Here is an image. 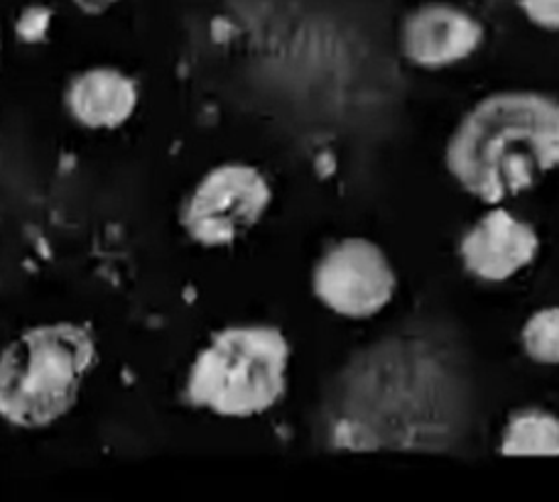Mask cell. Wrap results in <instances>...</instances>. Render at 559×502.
I'll use <instances>...</instances> for the list:
<instances>
[{"label": "cell", "mask_w": 559, "mask_h": 502, "mask_svg": "<svg viewBox=\"0 0 559 502\" xmlns=\"http://www.w3.org/2000/svg\"><path fill=\"white\" fill-rule=\"evenodd\" d=\"M523 348L535 363L559 366V307L535 311L523 326Z\"/></svg>", "instance_id": "30bf717a"}, {"label": "cell", "mask_w": 559, "mask_h": 502, "mask_svg": "<svg viewBox=\"0 0 559 502\" xmlns=\"http://www.w3.org/2000/svg\"><path fill=\"white\" fill-rule=\"evenodd\" d=\"M447 167L464 192L491 206L527 192L559 167V100L535 92L478 100L449 140Z\"/></svg>", "instance_id": "6da1fadb"}, {"label": "cell", "mask_w": 559, "mask_h": 502, "mask_svg": "<svg viewBox=\"0 0 559 502\" xmlns=\"http://www.w3.org/2000/svg\"><path fill=\"white\" fill-rule=\"evenodd\" d=\"M525 17L543 29H559V0H518Z\"/></svg>", "instance_id": "7c38bea8"}, {"label": "cell", "mask_w": 559, "mask_h": 502, "mask_svg": "<svg viewBox=\"0 0 559 502\" xmlns=\"http://www.w3.org/2000/svg\"><path fill=\"white\" fill-rule=\"evenodd\" d=\"M537 250V230L527 220L515 218L511 211L498 208V204L486 211L459 243L464 267L486 283H503L518 275L533 263Z\"/></svg>", "instance_id": "8992f818"}, {"label": "cell", "mask_w": 559, "mask_h": 502, "mask_svg": "<svg viewBox=\"0 0 559 502\" xmlns=\"http://www.w3.org/2000/svg\"><path fill=\"white\" fill-rule=\"evenodd\" d=\"M484 43V25L452 3L413 10L401 27L403 55L423 69H442L472 57Z\"/></svg>", "instance_id": "52a82bcc"}, {"label": "cell", "mask_w": 559, "mask_h": 502, "mask_svg": "<svg viewBox=\"0 0 559 502\" xmlns=\"http://www.w3.org/2000/svg\"><path fill=\"white\" fill-rule=\"evenodd\" d=\"M98 366V338L82 321H47L0 348V419L13 429L55 427L76 407Z\"/></svg>", "instance_id": "7a4b0ae2"}, {"label": "cell", "mask_w": 559, "mask_h": 502, "mask_svg": "<svg viewBox=\"0 0 559 502\" xmlns=\"http://www.w3.org/2000/svg\"><path fill=\"white\" fill-rule=\"evenodd\" d=\"M273 187L261 169L246 163H224L209 169L189 192L179 224L204 248L234 246L265 216Z\"/></svg>", "instance_id": "277c9868"}, {"label": "cell", "mask_w": 559, "mask_h": 502, "mask_svg": "<svg viewBox=\"0 0 559 502\" xmlns=\"http://www.w3.org/2000/svg\"><path fill=\"white\" fill-rule=\"evenodd\" d=\"M289 356V340L275 326H226L209 338L189 366L187 399L216 417L263 415L285 395Z\"/></svg>", "instance_id": "3957f363"}, {"label": "cell", "mask_w": 559, "mask_h": 502, "mask_svg": "<svg viewBox=\"0 0 559 502\" xmlns=\"http://www.w3.org/2000/svg\"><path fill=\"white\" fill-rule=\"evenodd\" d=\"M395 270L381 246L366 238H344L317 260L312 292L319 304L346 319H368L395 295Z\"/></svg>", "instance_id": "5b68a950"}, {"label": "cell", "mask_w": 559, "mask_h": 502, "mask_svg": "<svg viewBox=\"0 0 559 502\" xmlns=\"http://www.w3.org/2000/svg\"><path fill=\"white\" fill-rule=\"evenodd\" d=\"M501 454L559 456V417L540 407L515 411L501 434Z\"/></svg>", "instance_id": "9c48e42d"}, {"label": "cell", "mask_w": 559, "mask_h": 502, "mask_svg": "<svg viewBox=\"0 0 559 502\" xmlns=\"http://www.w3.org/2000/svg\"><path fill=\"white\" fill-rule=\"evenodd\" d=\"M72 3L86 15H104L106 10H111L121 0H72Z\"/></svg>", "instance_id": "4fadbf2b"}, {"label": "cell", "mask_w": 559, "mask_h": 502, "mask_svg": "<svg viewBox=\"0 0 559 502\" xmlns=\"http://www.w3.org/2000/svg\"><path fill=\"white\" fill-rule=\"evenodd\" d=\"M140 86L118 67H88L72 76L64 92V108L79 128L118 130L135 116Z\"/></svg>", "instance_id": "ba28073f"}, {"label": "cell", "mask_w": 559, "mask_h": 502, "mask_svg": "<svg viewBox=\"0 0 559 502\" xmlns=\"http://www.w3.org/2000/svg\"><path fill=\"white\" fill-rule=\"evenodd\" d=\"M52 10L45 5H27L20 10L15 20V35L20 43L25 45H39L45 43L49 35V27H52Z\"/></svg>", "instance_id": "8fae6325"}]
</instances>
